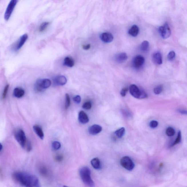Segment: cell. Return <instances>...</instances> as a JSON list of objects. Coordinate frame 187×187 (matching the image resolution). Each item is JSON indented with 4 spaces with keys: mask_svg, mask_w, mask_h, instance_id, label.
I'll use <instances>...</instances> for the list:
<instances>
[{
    "mask_svg": "<svg viewBox=\"0 0 187 187\" xmlns=\"http://www.w3.org/2000/svg\"><path fill=\"white\" fill-rule=\"evenodd\" d=\"M16 182L24 187H39V179L35 175L26 172H17L13 174Z\"/></svg>",
    "mask_w": 187,
    "mask_h": 187,
    "instance_id": "1",
    "label": "cell"
},
{
    "mask_svg": "<svg viewBox=\"0 0 187 187\" xmlns=\"http://www.w3.org/2000/svg\"><path fill=\"white\" fill-rule=\"evenodd\" d=\"M81 180L85 185L89 187H94L95 184L91 177V172L87 167H83L79 170Z\"/></svg>",
    "mask_w": 187,
    "mask_h": 187,
    "instance_id": "2",
    "label": "cell"
},
{
    "mask_svg": "<svg viewBox=\"0 0 187 187\" xmlns=\"http://www.w3.org/2000/svg\"><path fill=\"white\" fill-rule=\"evenodd\" d=\"M51 84L52 82L49 79H39L35 83V90L37 92L43 91L44 89L49 87Z\"/></svg>",
    "mask_w": 187,
    "mask_h": 187,
    "instance_id": "3",
    "label": "cell"
},
{
    "mask_svg": "<svg viewBox=\"0 0 187 187\" xmlns=\"http://www.w3.org/2000/svg\"><path fill=\"white\" fill-rule=\"evenodd\" d=\"M130 93L132 96L138 99H144L148 96L144 91L141 90L135 85H132L130 87Z\"/></svg>",
    "mask_w": 187,
    "mask_h": 187,
    "instance_id": "4",
    "label": "cell"
},
{
    "mask_svg": "<svg viewBox=\"0 0 187 187\" xmlns=\"http://www.w3.org/2000/svg\"><path fill=\"white\" fill-rule=\"evenodd\" d=\"M14 136L17 142L19 143L22 148L25 147L27 141L25 134L24 131L21 129H18L14 133Z\"/></svg>",
    "mask_w": 187,
    "mask_h": 187,
    "instance_id": "5",
    "label": "cell"
},
{
    "mask_svg": "<svg viewBox=\"0 0 187 187\" xmlns=\"http://www.w3.org/2000/svg\"><path fill=\"white\" fill-rule=\"evenodd\" d=\"M120 164L123 168L128 171H132L135 168V164L128 156L123 157L120 160Z\"/></svg>",
    "mask_w": 187,
    "mask_h": 187,
    "instance_id": "6",
    "label": "cell"
},
{
    "mask_svg": "<svg viewBox=\"0 0 187 187\" xmlns=\"http://www.w3.org/2000/svg\"><path fill=\"white\" fill-rule=\"evenodd\" d=\"M18 2L17 0H11L9 3L4 14L5 20L8 21L10 18Z\"/></svg>",
    "mask_w": 187,
    "mask_h": 187,
    "instance_id": "7",
    "label": "cell"
},
{
    "mask_svg": "<svg viewBox=\"0 0 187 187\" xmlns=\"http://www.w3.org/2000/svg\"><path fill=\"white\" fill-rule=\"evenodd\" d=\"M158 31L163 39H168L170 36L171 31L168 23H165L163 26H160L159 28Z\"/></svg>",
    "mask_w": 187,
    "mask_h": 187,
    "instance_id": "8",
    "label": "cell"
},
{
    "mask_svg": "<svg viewBox=\"0 0 187 187\" xmlns=\"http://www.w3.org/2000/svg\"><path fill=\"white\" fill-rule=\"evenodd\" d=\"M28 38V35L27 34H25L24 35H22L19 38L17 41L15 45L14 46V47H13L14 51L16 52L20 49L27 41Z\"/></svg>",
    "mask_w": 187,
    "mask_h": 187,
    "instance_id": "9",
    "label": "cell"
},
{
    "mask_svg": "<svg viewBox=\"0 0 187 187\" xmlns=\"http://www.w3.org/2000/svg\"><path fill=\"white\" fill-rule=\"evenodd\" d=\"M144 62L145 59L144 57L140 55H137L133 59V66L136 69H139L143 66Z\"/></svg>",
    "mask_w": 187,
    "mask_h": 187,
    "instance_id": "10",
    "label": "cell"
},
{
    "mask_svg": "<svg viewBox=\"0 0 187 187\" xmlns=\"http://www.w3.org/2000/svg\"><path fill=\"white\" fill-rule=\"evenodd\" d=\"M67 82L66 77L61 75L55 76L53 79V84L56 85H65Z\"/></svg>",
    "mask_w": 187,
    "mask_h": 187,
    "instance_id": "11",
    "label": "cell"
},
{
    "mask_svg": "<svg viewBox=\"0 0 187 187\" xmlns=\"http://www.w3.org/2000/svg\"><path fill=\"white\" fill-rule=\"evenodd\" d=\"M100 38L103 42L105 43H110L113 41L114 37L110 33L105 32L101 34Z\"/></svg>",
    "mask_w": 187,
    "mask_h": 187,
    "instance_id": "12",
    "label": "cell"
},
{
    "mask_svg": "<svg viewBox=\"0 0 187 187\" xmlns=\"http://www.w3.org/2000/svg\"><path fill=\"white\" fill-rule=\"evenodd\" d=\"M102 130V128L98 125H93L89 128V134L93 135H97Z\"/></svg>",
    "mask_w": 187,
    "mask_h": 187,
    "instance_id": "13",
    "label": "cell"
},
{
    "mask_svg": "<svg viewBox=\"0 0 187 187\" xmlns=\"http://www.w3.org/2000/svg\"><path fill=\"white\" fill-rule=\"evenodd\" d=\"M78 120L79 122L82 124H85L89 122V118L87 114L83 111H80L79 113Z\"/></svg>",
    "mask_w": 187,
    "mask_h": 187,
    "instance_id": "14",
    "label": "cell"
},
{
    "mask_svg": "<svg viewBox=\"0 0 187 187\" xmlns=\"http://www.w3.org/2000/svg\"><path fill=\"white\" fill-rule=\"evenodd\" d=\"M152 60L155 64L160 65L162 63V59L161 54L159 52L155 53L153 55Z\"/></svg>",
    "mask_w": 187,
    "mask_h": 187,
    "instance_id": "15",
    "label": "cell"
},
{
    "mask_svg": "<svg viewBox=\"0 0 187 187\" xmlns=\"http://www.w3.org/2000/svg\"><path fill=\"white\" fill-rule=\"evenodd\" d=\"M33 129L35 134L37 135L40 139H43L44 137V132L42 128L37 125H35L33 126Z\"/></svg>",
    "mask_w": 187,
    "mask_h": 187,
    "instance_id": "16",
    "label": "cell"
},
{
    "mask_svg": "<svg viewBox=\"0 0 187 187\" xmlns=\"http://www.w3.org/2000/svg\"><path fill=\"white\" fill-rule=\"evenodd\" d=\"M139 32V29L138 26L136 25H134L132 26L128 31L129 34L132 36L134 37L137 36Z\"/></svg>",
    "mask_w": 187,
    "mask_h": 187,
    "instance_id": "17",
    "label": "cell"
},
{
    "mask_svg": "<svg viewBox=\"0 0 187 187\" xmlns=\"http://www.w3.org/2000/svg\"><path fill=\"white\" fill-rule=\"evenodd\" d=\"M128 59L127 54L124 52L121 53L116 56V60L119 63H122L126 61Z\"/></svg>",
    "mask_w": 187,
    "mask_h": 187,
    "instance_id": "18",
    "label": "cell"
},
{
    "mask_svg": "<svg viewBox=\"0 0 187 187\" xmlns=\"http://www.w3.org/2000/svg\"><path fill=\"white\" fill-rule=\"evenodd\" d=\"M13 94L17 98H22L25 94V91L21 88L17 87L15 88L13 92Z\"/></svg>",
    "mask_w": 187,
    "mask_h": 187,
    "instance_id": "19",
    "label": "cell"
},
{
    "mask_svg": "<svg viewBox=\"0 0 187 187\" xmlns=\"http://www.w3.org/2000/svg\"><path fill=\"white\" fill-rule=\"evenodd\" d=\"M74 60L69 57H67L64 58L63 61V64L66 66L69 67H72L74 65Z\"/></svg>",
    "mask_w": 187,
    "mask_h": 187,
    "instance_id": "20",
    "label": "cell"
},
{
    "mask_svg": "<svg viewBox=\"0 0 187 187\" xmlns=\"http://www.w3.org/2000/svg\"><path fill=\"white\" fill-rule=\"evenodd\" d=\"M91 165L93 168L96 170H99L101 168V163L100 159L98 158H94L91 161Z\"/></svg>",
    "mask_w": 187,
    "mask_h": 187,
    "instance_id": "21",
    "label": "cell"
},
{
    "mask_svg": "<svg viewBox=\"0 0 187 187\" xmlns=\"http://www.w3.org/2000/svg\"><path fill=\"white\" fill-rule=\"evenodd\" d=\"M39 170L40 174L44 177H47L49 174L48 168L44 166H40L39 167Z\"/></svg>",
    "mask_w": 187,
    "mask_h": 187,
    "instance_id": "22",
    "label": "cell"
},
{
    "mask_svg": "<svg viewBox=\"0 0 187 187\" xmlns=\"http://www.w3.org/2000/svg\"><path fill=\"white\" fill-rule=\"evenodd\" d=\"M149 47V43L147 41H144L142 43L140 46L141 50L143 52H146L148 51Z\"/></svg>",
    "mask_w": 187,
    "mask_h": 187,
    "instance_id": "23",
    "label": "cell"
},
{
    "mask_svg": "<svg viewBox=\"0 0 187 187\" xmlns=\"http://www.w3.org/2000/svg\"><path fill=\"white\" fill-rule=\"evenodd\" d=\"M125 133V129L124 127L117 130L115 132V134L118 138H121L124 135Z\"/></svg>",
    "mask_w": 187,
    "mask_h": 187,
    "instance_id": "24",
    "label": "cell"
},
{
    "mask_svg": "<svg viewBox=\"0 0 187 187\" xmlns=\"http://www.w3.org/2000/svg\"><path fill=\"white\" fill-rule=\"evenodd\" d=\"M50 24L49 22H45L42 23L39 27V31L41 32H43L45 31Z\"/></svg>",
    "mask_w": 187,
    "mask_h": 187,
    "instance_id": "25",
    "label": "cell"
},
{
    "mask_svg": "<svg viewBox=\"0 0 187 187\" xmlns=\"http://www.w3.org/2000/svg\"><path fill=\"white\" fill-rule=\"evenodd\" d=\"M71 104V100L69 95L66 94L65 95V108L66 110L68 109L69 108Z\"/></svg>",
    "mask_w": 187,
    "mask_h": 187,
    "instance_id": "26",
    "label": "cell"
},
{
    "mask_svg": "<svg viewBox=\"0 0 187 187\" xmlns=\"http://www.w3.org/2000/svg\"><path fill=\"white\" fill-rule=\"evenodd\" d=\"M61 145L60 142L58 141H54L53 142L52 144V147L54 150H57L61 147Z\"/></svg>",
    "mask_w": 187,
    "mask_h": 187,
    "instance_id": "27",
    "label": "cell"
},
{
    "mask_svg": "<svg viewBox=\"0 0 187 187\" xmlns=\"http://www.w3.org/2000/svg\"><path fill=\"white\" fill-rule=\"evenodd\" d=\"M181 132L179 131L178 134V136L177 138H176V140L175 141V142H174L173 143H172V145L170 146L171 147H173V146L176 145L180 143L181 142Z\"/></svg>",
    "mask_w": 187,
    "mask_h": 187,
    "instance_id": "28",
    "label": "cell"
},
{
    "mask_svg": "<svg viewBox=\"0 0 187 187\" xmlns=\"http://www.w3.org/2000/svg\"><path fill=\"white\" fill-rule=\"evenodd\" d=\"M175 131L174 129L172 127H168L166 131V134L168 136H172L174 135Z\"/></svg>",
    "mask_w": 187,
    "mask_h": 187,
    "instance_id": "29",
    "label": "cell"
},
{
    "mask_svg": "<svg viewBox=\"0 0 187 187\" xmlns=\"http://www.w3.org/2000/svg\"><path fill=\"white\" fill-rule=\"evenodd\" d=\"M163 90V86L162 85H160L157 86L154 89V93L156 94H159L161 93Z\"/></svg>",
    "mask_w": 187,
    "mask_h": 187,
    "instance_id": "30",
    "label": "cell"
},
{
    "mask_svg": "<svg viewBox=\"0 0 187 187\" xmlns=\"http://www.w3.org/2000/svg\"><path fill=\"white\" fill-rule=\"evenodd\" d=\"M92 104L90 102H85L83 105L82 108L86 110H89L91 108Z\"/></svg>",
    "mask_w": 187,
    "mask_h": 187,
    "instance_id": "31",
    "label": "cell"
},
{
    "mask_svg": "<svg viewBox=\"0 0 187 187\" xmlns=\"http://www.w3.org/2000/svg\"><path fill=\"white\" fill-rule=\"evenodd\" d=\"M175 56H176V53H175L174 51H171L168 54V59L170 61H172L175 58Z\"/></svg>",
    "mask_w": 187,
    "mask_h": 187,
    "instance_id": "32",
    "label": "cell"
},
{
    "mask_svg": "<svg viewBox=\"0 0 187 187\" xmlns=\"http://www.w3.org/2000/svg\"><path fill=\"white\" fill-rule=\"evenodd\" d=\"M9 88V85H7L5 87L2 94V98L3 99H4L6 98L8 91Z\"/></svg>",
    "mask_w": 187,
    "mask_h": 187,
    "instance_id": "33",
    "label": "cell"
},
{
    "mask_svg": "<svg viewBox=\"0 0 187 187\" xmlns=\"http://www.w3.org/2000/svg\"><path fill=\"white\" fill-rule=\"evenodd\" d=\"M158 125V122L156 121L153 120L151 121L150 123V127L152 128H155L157 127Z\"/></svg>",
    "mask_w": 187,
    "mask_h": 187,
    "instance_id": "34",
    "label": "cell"
},
{
    "mask_svg": "<svg viewBox=\"0 0 187 187\" xmlns=\"http://www.w3.org/2000/svg\"><path fill=\"white\" fill-rule=\"evenodd\" d=\"M55 159L56 162H60L63 160V157L62 155L58 154L55 156Z\"/></svg>",
    "mask_w": 187,
    "mask_h": 187,
    "instance_id": "35",
    "label": "cell"
},
{
    "mask_svg": "<svg viewBox=\"0 0 187 187\" xmlns=\"http://www.w3.org/2000/svg\"><path fill=\"white\" fill-rule=\"evenodd\" d=\"M25 147H26V149L27 152H30L31 151L32 149V146H31V142L29 141H27Z\"/></svg>",
    "mask_w": 187,
    "mask_h": 187,
    "instance_id": "36",
    "label": "cell"
},
{
    "mask_svg": "<svg viewBox=\"0 0 187 187\" xmlns=\"http://www.w3.org/2000/svg\"><path fill=\"white\" fill-rule=\"evenodd\" d=\"M73 100L74 102L76 103V104H79L81 102V97L79 95L73 97Z\"/></svg>",
    "mask_w": 187,
    "mask_h": 187,
    "instance_id": "37",
    "label": "cell"
},
{
    "mask_svg": "<svg viewBox=\"0 0 187 187\" xmlns=\"http://www.w3.org/2000/svg\"><path fill=\"white\" fill-rule=\"evenodd\" d=\"M128 91V88L125 87L123 88V89H122V90H121L120 92L121 96H122V97H125V96H126V93H127Z\"/></svg>",
    "mask_w": 187,
    "mask_h": 187,
    "instance_id": "38",
    "label": "cell"
},
{
    "mask_svg": "<svg viewBox=\"0 0 187 187\" xmlns=\"http://www.w3.org/2000/svg\"><path fill=\"white\" fill-rule=\"evenodd\" d=\"M178 112L181 113L182 114H185V115H187V110H184V109H178Z\"/></svg>",
    "mask_w": 187,
    "mask_h": 187,
    "instance_id": "39",
    "label": "cell"
},
{
    "mask_svg": "<svg viewBox=\"0 0 187 187\" xmlns=\"http://www.w3.org/2000/svg\"><path fill=\"white\" fill-rule=\"evenodd\" d=\"M90 45L89 44L87 45H83L82 46V48L83 49L87 50L89 49L90 48Z\"/></svg>",
    "mask_w": 187,
    "mask_h": 187,
    "instance_id": "40",
    "label": "cell"
},
{
    "mask_svg": "<svg viewBox=\"0 0 187 187\" xmlns=\"http://www.w3.org/2000/svg\"><path fill=\"white\" fill-rule=\"evenodd\" d=\"M2 144H1V151H2Z\"/></svg>",
    "mask_w": 187,
    "mask_h": 187,
    "instance_id": "41",
    "label": "cell"
},
{
    "mask_svg": "<svg viewBox=\"0 0 187 187\" xmlns=\"http://www.w3.org/2000/svg\"><path fill=\"white\" fill-rule=\"evenodd\" d=\"M63 187H69L67 186H63Z\"/></svg>",
    "mask_w": 187,
    "mask_h": 187,
    "instance_id": "42",
    "label": "cell"
}]
</instances>
